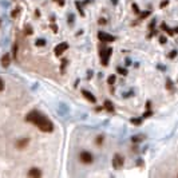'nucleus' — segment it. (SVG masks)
<instances>
[{
	"label": "nucleus",
	"mask_w": 178,
	"mask_h": 178,
	"mask_svg": "<svg viewBox=\"0 0 178 178\" xmlns=\"http://www.w3.org/2000/svg\"><path fill=\"white\" fill-rule=\"evenodd\" d=\"M161 30H162V31H166V32H167V34H169V35H170V36H173V35H174V31H173L171 28H169V26H167L166 23H162V24H161Z\"/></svg>",
	"instance_id": "nucleus-9"
},
{
	"label": "nucleus",
	"mask_w": 178,
	"mask_h": 178,
	"mask_svg": "<svg viewBox=\"0 0 178 178\" xmlns=\"http://www.w3.org/2000/svg\"><path fill=\"white\" fill-rule=\"evenodd\" d=\"M28 175H30V177H40V175H42V171L39 170V169H31V170L28 171Z\"/></svg>",
	"instance_id": "nucleus-10"
},
{
	"label": "nucleus",
	"mask_w": 178,
	"mask_h": 178,
	"mask_svg": "<svg viewBox=\"0 0 178 178\" xmlns=\"http://www.w3.org/2000/svg\"><path fill=\"white\" fill-rule=\"evenodd\" d=\"M81 161L83 163H91L93 162V155L89 151H82L81 153Z\"/></svg>",
	"instance_id": "nucleus-6"
},
{
	"label": "nucleus",
	"mask_w": 178,
	"mask_h": 178,
	"mask_svg": "<svg viewBox=\"0 0 178 178\" xmlns=\"http://www.w3.org/2000/svg\"><path fill=\"white\" fill-rule=\"evenodd\" d=\"M174 32H175V34H178V27H175V28H174Z\"/></svg>",
	"instance_id": "nucleus-35"
},
{
	"label": "nucleus",
	"mask_w": 178,
	"mask_h": 178,
	"mask_svg": "<svg viewBox=\"0 0 178 178\" xmlns=\"http://www.w3.org/2000/svg\"><path fill=\"white\" fill-rule=\"evenodd\" d=\"M82 94H83V97H85L87 101L91 102V103H95V102H97V98L94 97V95L90 93V91H86V90H83V91H82Z\"/></svg>",
	"instance_id": "nucleus-7"
},
{
	"label": "nucleus",
	"mask_w": 178,
	"mask_h": 178,
	"mask_svg": "<svg viewBox=\"0 0 178 178\" xmlns=\"http://www.w3.org/2000/svg\"><path fill=\"white\" fill-rule=\"evenodd\" d=\"M75 4H76V7H78V11H79V14H81V16H85V12H83V9H82V5L79 1H75Z\"/></svg>",
	"instance_id": "nucleus-15"
},
{
	"label": "nucleus",
	"mask_w": 178,
	"mask_h": 178,
	"mask_svg": "<svg viewBox=\"0 0 178 178\" xmlns=\"http://www.w3.org/2000/svg\"><path fill=\"white\" fill-rule=\"evenodd\" d=\"M55 1H56L59 5H64V0H55Z\"/></svg>",
	"instance_id": "nucleus-28"
},
{
	"label": "nucleus",
	"mask_w": 178,
	"mask_h": 178,
	"mask_svg": "<svg viewBox=\"0 0 178 178\" xmlns=\"http://www.w3.org/2000/svg\"><path fill=\"white\" fill-rule=\"evenodd\" d=\"M145 139V135H135L133 137V142H141V141Z\"/></svg>",
	"instance_id": "nucleus-14"
},
{
	"label": "nucleus",
	"mask_w": 178,
	"mask_h": 178,
	"mask_svg": "<svg viewBox=\"0 0 178 178\" xmlns=\"http://www.w3.org/2000/svg\"><path fill=\"white\" fill-rule=\"evenodd\" d=\"M44 44H46V40H44V39H38V40H36V46L38 47H42V46H44Z\"/></svg>",
	"instance_id": "nucleus-17"
},
{
	"label": "nucleus",
	"mask_w": 178,
	"mask_h": 178,
	"mask_svg": "<svg viewBox=\"0 0 178 178\" xmlns=\"http://www.w3.org/2000/svg\"><path fill=\"white\" fill-rule=\"evenodd\" d=\"M116 71H118V72H119L120 75H127V70H126V68H122V67H118V68H116Z\"/></svg>",
	"instance_id": "nucleus-16"
},
{
	"label": "nucleus",
	"mask_w": 178,
	"mask_h": 178,
	"mask_svg": "<svg viewBox=\"0 0 178 178\" xmlns=\"http://www.w3.org/2000/svg\"><path fill=\"white\" fill-rule=\"evenodd\" d=\"M18 14H19V8H18V9H15V11L12 12V14H11V16H12V18H15V16L18 15Z\"/></svg>",
	"instance_id": "nucleus-26"
},
{
	"label": "nucleus",
	"mask_w": 178,
	"mask_h": 178,
	"mask_svg": "<svg viewBox=\"0 0 178 178\" xmlns=\"http://www.w3.org/2000/svg\"><path fill=\"white\" fill-rule=\"evenodd\" d=\"M130 122H131L133 125H137V126H139V125L142 123V119H141V118H131V119H130Z\"/></svg>",
	"instance_id": "nucleus-13"
},
{
	"label": "nucleus",
	"mask_w": 178,
	"mask_h": 178,
	"mask_svg": "<svg viewBox=\"0 0 178 178\" xmlns=\"http://www.w3.org/2000/svg\"><path fill=\"white\" fill-rule=\"evenodd\" d=\"M154 26H155V19H154V20H153V22H151V23H150V24H149V30H151V28L154 27Z\"/></svg>",
	"instance_id": "nucleus-27"
},
{
	"label": "nucleus",
	"mask_w": 178,
	"mask_h": 178,
	"mask_svg": "<svg viewBox=\"0 0 178 178\" xmlns=\"http://www.w3.org/2000/svg\"><path fill=\"white\" fill-rule=\"evenodd\" d=\"M167 56H169V58H170V59L175 58V56H177V51H175V50H173V51H171V52H170V54L167 55Z\"/></svg>",
	"instance_id": "nucleus-20"
},
{
	"label": "nucleus",
	"mask_w": 178,
	"mask_h": 178,
	"mask_svg": "<svg viewBox=\"0 0 178 178\" xmlns=\"http://www.w3.org/2000/svg\"><path fill=\"white\" fill-rule=\"evenodd\" d=\"M114 82H115V75H110L107 79V83L108 85H114Z\"/></svg>",
	"instance_id": "nucleus-18"
},
{
	"label": "nucleus",
	"mask_w": 178,
	"mask_h": 178,
	"mask_svg": "<svg viewBox=\"0 0 178 178\" xmlns=\"http://www.w3.org/2000/svg\"><path fill=\"white\" fill-rule=\"evenodd\" d=\"M167 89H171V81L167 79Z\"/></svg>",
	"instance_id": "nucleus-29"
},
{
	"label": "nucleus",
	"mask_w": 178,
	"mask_h": 178,
	"mask_svg": "<svg viewBox=\"0 0 178 178\" xmlns=\"http://www.w3.org/2000/svg\"><path fill=\"white\" fill-rule=\"evenodd\" d=\"M133 11L135 12V14H139V8H138L137 4H133Z\"/></svg>",
	"instance_id": "nucleus-21"
},
{
	"label": "nucleus",
	"mask_w": 178,
	"mask_h": 178,
	"mask_svg": "<svg viewBox=\"0 0 178 178\" xmlns=\"http://www.w3.org/2000/svg\"><path fill=\"white\" fill-rule=\"evenodd\" d=\"M26 32H27V35H31V34H32L31 28H30V27H27V31H26Z\"/></svg>",
	"instance_id": "nucleus-32"
},
{
	"label": "nucleus",
	"mask_w": 178,
	"mask_h": 178,
	"mask_svg": "<svg viewBox=\"0 0 178 178\" xmlns=\"http://www.w3.org/2000/svg\"><path fill=\"white\" fill-rule=\"evenodd\" d=\"M125 62H126V66H130V64H131V60H130V59H126Z\"/></svg>",
	"instance_id": "nucleus-31"
},
{
	"label": "nucleus",
	"mask_w": 178,
	"mask_h": 178,
	"mask_svg": "<svg viewBox=\"0 0 178 178\" xmlns=\"http://www.w3.org/2000/svg\"><path fill=\"white\" fill-rule=\"evenodd\" d=\"M3 89H4V82H3V79L0 78V91H3Z\"/></svg>",
	"instance_id": "nucleus-25"
},
{
	"label": "nucleus",
	"mask_w": 178,
	"mask_h": 178,
	"mask_svg": "<svg viewBox=\"0 0 178 178\" xmlns=\"http://www.w3.org/2000/svg\"><path fill=\"white\" fill-rule=\"evenodd\" d=\"M166 42H167V39L165 38V36H161V38H159V43H161V44H165Z\"/></svg>",
	"instance_id": "nucleus-22"
},
{
	"label": "nucleus",
	"mask_w": 178,
	"mask_h": 178,
	"mask_svg": "<svg viewBox=\"0 0 178 178\" xmlns=\"http://www.w3.org/2000/svg\"><path fill=\"white\" fill-rule=\"evenodd\" d=\"M167 4H169V0H163L162 3H161V5H159V7H161V8H163V7H165V5H167Z\"/></svg>",
	"instance_id": "nucleus-24"
},
{
	"label": "nucleus",
	"mask_w": 178,
	"mask_h": 178,
	"mask_svg": "<svg viewBox=\"0 0 178 178\" xmlns=\"http://www.w3.org/2000/svg\"><path fill=\"white\" fill-rule=\"evenodd\" d=\"M112 166H114V169L119 170L120 167L123 166V157L119 155V154L114 155V158H112Z\"/></svg>",
	"instance_id": "nucleus-3"
},
{
	"label": "nucleus",
	"mask_w": 178,
	"mask_h": 178,
	"mask_svg": "<svg viewBox=\"0 0 178 178\" xmlns=\"http://www.w3.org/2000/svg\"><path fill=\"white\" fill-rule=\"evenodd\" d=\"M51 28H52L54 32H58V27H56V26H51Z\"/></svg>",
	"instance_id": "nucleus-30"
},
{
	"label": "nucleus",
	"mask_w": 178,
	"mask_h": 178,
	"mask_svg": "<svg viewBox=\"0 0 178 178\" xmlns=\"http://www.w3.org/2000/svg\"><path fill=\"white\" fill-rule=\"evenodd\" d=\"M111 52H112L111 48H102V50L99 51V55H101L102 64H103V66H107L108 64V58H110Z\"/></svg>",
	"instance_id": "nucleus-2"
},
{
	"label": "nucleus",
	"mask_w": 178,
	"mask_h": 178,
	"mask_svg": "<svg viewBox=\"0 0 178 178\" xmlns=\"http://www.w3.org/2000/svg\"><path fill=\"white\" fill-rule=\"evenodd\" d=\"M28 142H30V141H28V138H24V139L19 141V142L16 143V146L19 147V149H23V147L27 146V143H28Z\"/></svg>",
	"instance_id": "nucleus-11"
},
{
	"label": "nucleus",
	"mask_w": 178,
	"mask_h": 178,
	"mask_svg": "<svg viewBox=\"0 0 178 178\" xmlns=\"http://www.w3.org/2000/svg\"><path fill=\"white\" fill-rule=\"evenodd\" d=\"M9 63H11V55L5 54L3 58H1V64H3V67H8Z\"/></svg>",
	"instance_id": "nucleus-8"
},
{
	"label": "nucleus",
	"mask_w": 178,
	"mask_h": 178,
	"mask_svg": "<svg viewBox=\"0 0 178 178\" xmlns=\"http://www.w3.org/2000/svg\"><path fill=\"white\" fill-rule=\"evenodd\" d=\"M0 23H1V22H0Z\"/></svg>",
	"instance_id": "nucleus-36"
},
{
	"label": "nucleus",
	"mask_w": 178,
	"mask_h": 178,
	"mask_svg": "<svg viewBox=\"0 0 178 178\" xmlns=\"http://www.w3.org/2000/svg\"><path fill=\"white\" fill-rule=\"evenodd\" d=\"M147 16H150V11H146V12L139 14V19H145V18H147Z\"/></svg>",
	"instance_id": "nucleus-19"
},
{
	"label": "nucleus",
	"mask_w": 178,
	"mask_h": 178,
	"mask_svg": "<svg viewBox=\"0 0 178 178\" xmlns=\"http://www.w3.org/2000/svg\"><path fill=\"white\" fill-rule=\"evenodd\" d=\"M98 39L101 40V42H114L115 38L110 34H106V32H98Z\"/></svg>",
	"instance_id": "nucleus-4"
},
{
	"label": "nucleus",
	"mask_w": 178,
	"mask_h": 178,
	"mask_svg": "<svg viewBox=\"0 0 178 178\" xmlns=\"http://www.w3.org/2000/svg\"><path fill=\"white\" fill-rule=\"evenodd\" d=\"M151 114H153V112H151V111H150V110H149V111H146V112H143V115H142V116H143V118H149V116H150V115H151Z\"/></svg>",
	"instance_id": "nucleus-23"
},
{
	"label": "nucleus",
	"mask_w": 178,
	"mask_h": 178,
	"mask_svg": "<svg viewBox=\"0 0 178 178\" xmlns=\"http://www.w3.org/2000/svg\"><path fill=\"white\" fill-rule=\"evenodd\" d=\"M111 3L114 4V5H116V4H118V0H111Z\"/></svg>",
	"instance_id": "nucleus-34"
},
{
	"label": "nucleus",
	"mask_w": 178,
	"mask_h": 178,
	"mask_svg": "<svg viewBox=\"0 0 178 178\" xmlns=\"http://www.w3.org/2000/svg\"><path fill=\"white\" fill-rule=\"evenodd\" d=\"M67 48H68V44H67V43H59L58 46L55 47V50H54L55 55H56V56H60V55H62Z\"/></svg>",
	"instance_id": "nucleus-5"
},
{
	"label": "nucleus",
	"mask_w": 178,
	"mask_h": 178,
	"mask_svg": "<svg viewBox=\"0 0 178 178\" xmlns=\"http://www.w3.org/2000/svg\"><path fill=\"white\" fill-rule=\"evenodd\" d=\"M27 120L28 122H31V123H34V125H36L42 131L51 133L52 130H54V125H52V122L47 119L46 116H43L39 111H31L27 115Z\"/></svg>",
	"instance_id": "nucleus-1"
},
{
	"label": "nucleus",
	"mask_w": 178,
	"mask_h": 178,
	"mask_svg": "<svg viewBox=\"0 0 178 178\" xmlns=\"http://www.w3.org/2000/svg\"><path fill=\"white\" fill-rule=\"evenodd\" d=\"M102 141H103V138H102V137H99V138L97 139V143H102Z\"/></svg>",
	"instance_id": "nucleus-33"
},
{
	"label": "nucleus",
	"mask_w": 178,
	"mask_h": 178,
	"mask_svg": "<svg viewBox=\"0 0 178 178\" xmlns=\"http://www.w3.org/2000/svg\"><path fill=\"white\" fill-rule=\"evenodd\" d=\"M105 108L107 110L108 112H112V111H114V106H112V103L110 101H106L105 102Z\"/></svg>",
	"instance_id": "nucleus-12"
}]
</instances>
